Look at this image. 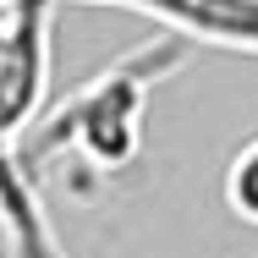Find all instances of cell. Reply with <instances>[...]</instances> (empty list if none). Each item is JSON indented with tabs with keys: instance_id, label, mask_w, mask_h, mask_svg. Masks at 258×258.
Returning <instances> with one entry per match:
<instances>
[{
	"instance_id": "cell-1",
	"label": "cell",
	"mask_w": 258,
	"mask_h": 258,
	"mask_svg": "<svg viewBox=\"0 0 258 258\" xmlns=\"http://www.w3.org/2000/svg\"><path fill=\"white\" fill-rule=\"evenodd\" d=\"M187 39L159 33L154 44L110 60L88 83H77L60 104H50L28 132H22V165L39 181V170L50 159H77L94 176H115L126 170L138 149H143V121H149V99L165 88L181 66H187Z\"/></svg>"
},
{
	"instance_id": "cell-2",
	"label": "cell",
	"mask_w": 258,
	"mask_h": 258,
	"mask_svg": "<svg viewBox=\"0 0 258 258\" xmlns=\"http://www.w3.org/2000/svg\"><path fill=\"white\" fill-rule=\"evenodd\" d=\"M6 50H0V126L22 138L50 94V28L55 0H11L6 6Z\"/></svg>"
},
{
	"instance_id": "cell-3",
	"label": "cell",
	"mask_w": 258,
	"mask_h": 258,
	"mask_svg": "<svg viewBox=\"0 0 258 258\" xmlns=\"http://www.w3.org/2000/svg\"><path fill=\"white\" fill-rule=\"evenodd\" d=\"M126 11L154 17L165 33L187 44L258 55V0H126Z\"/></svg>"
},
{
	"instance_id": "cell-4",
	"label": "cell",
	"mask_w": 258,
	"mask_h": 258,
	"mask_svg": "<svg viewBox=\"0 0 258 258\" xmlns=\"http://www.w3.org/2000/svg\"><path fill=\"white\" fill-rule=\"evenodd\" d=\"M0 225L17 258H66L39 204V181L22 165V138H11L6 126H0Z\"/></svg>"
},
{
	"instance_id": "cell-5",
	"label": "cell",
	"mask_w": 258,
	"mask_h": 258,
	"mask_svg": "<svg viewBox=\"0 0 258 258\" xmlns=\"http://www.w3.org/2000/svg\"><path fill=\"white\" fill-rule=\"evenodd\" d=\"M220 192H225V209H231L242 225H258V138H247V143L231 154Z\"/></svg>"
},
{
	"instance_id": "cell-6",
	"label": "cell",
	"mask_w": 258,
	"mask_h": 258,
	"mask_svg": "<svg viewBox=\"0 0 258 258\" xmlns=\"http://www.w3.org/2000/svg\"><path fill=\"white\" fill-rule=\"evenodd\" d=\"M6 28H11V17H6V11H0V50H6Z\"/></svg>"
},
{
	"instance_id": "cell-7",
	"label": "cell",
	"mask_w": 258,
	"mask_h": 258,
	"mask_svg": "<svg viewBox=\"0 0 258 258\" xmlns=\"http://www.w3.org/2000/svg\"><path fill=\"white\" fill-rule=\"evenodd\" d=\"M55 6H60V0H55ZM88 6H126V0H88Z\"/></svg>"
}]
</instances>
